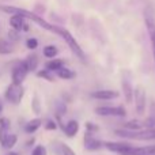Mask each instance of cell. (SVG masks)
Masks as SVG:
<instances>
[{"mask_svg":"<svg viewBox=\"0 0 155 155\" xmlns=\"http://www.w3.org/2000/svg\"><path fill=\"white\" fill-rule=\"evenodd\" d=\"M104 147V142L98 140L97 137L93 136V134H88L86 132L84 134V148L88 151H97L99 148Z\"/></svg>","mask_w":155,"mask_h":155,"instance_id":"obj_9","label":"cell"},{"mask_svg":"<svg viewBox=\"0 0 155 155\" xmlns=\"http://www.w3.org/2000/svg\"><path fill=\"white\" fill-rule=\"evenodd\" d=\"M123 91H124V97H125L127 102L131 104L132 99H134V88H132V84H131V80H129L128 76H124L123 78Z\"/></svg>","mask_w":155,"mask_h":155,"instance_id":"obj_13","label":"cell"},{"mask_svg":"<svg viewBox=\"0 0 155 155\" xmlns=\"http://www.w3.org/2000/svg\"><path fill=\"white\" fill-rule=\"evenodd\" d=\"M135 97V106H136V112L139 116L144 114L146 112V91L143 87H136V90L134 91Z\"/></svg>","mask_w":155,"mask_h":155,"instance_id":"obj_7","label":"cell"},{"mask_svg":"<svg viewBox=\"0 0 155 155\" xmlns=\"http://www.w3.org/2000/svg\"><path fill=\"white\" fill-rule=\"evenodd\" d=\"M31 109L35 114H40L41 113V104H40V99H38L37 95H34L33 98V102H31Z\"/></svg>","mask_w":155,"mask_h":155,"instance_id":"obj_25","label":"cell"},{"mask_svg":"<svg viewBox=\"0 0 155 155\" xmlns=\"http://www.w3.org/2000/svg\"><path fill=\"white\" fill-rule=\"evenodd\" d=\"M26 46L29 49H31V51H34V49L38 46V40L37 38H29V40L26 41Z\"/></svg>","mask_w":155,"mask_h":155,"instance_id":"obj_29","label":"cell"},{"mask_svg":"<svg viewBox=\"0 0 155 155\" xmlns=\"http://www.w3.org/2000/svg\"><path fill=\"white\" fill-rule=\"evenodd\" d=\"M37 76L38 78H44V79H46V80H49V82H53L54 80V78L49 74V71L48 70H42V71H38L37 72Z\"/></svg>","mask_w":155,"mask_h":155,"instance_id":"obj_27","label":"cell"},{"mask_svg":"<svg viewBox=\"0 0 155 155\" xmlns=\"http://www.w3.org/2000/svg\"><path fill=\"white\" fill-rule=\"evenodd\" d=\"M25 63H26L27 68H29V72L30 71H35V68H37V65H38V57L35 56L34 53H31L26 57Z\"/></svg>","mask_w":155,"mask_h":155,"instance_id":"obj_20","label":"cell"},{"mask_svg":"<svg viewBox=\"0 0 155 155\" xmlns=\"http://www.w3.org/2000/svg\"><path fill=\"white\" fill-rule=\"evenodd\" d=\"M7 155H19V154H16V153H10V154H7Z\"/></svg>","mask_w":155,"mask_h":155,"instance_id":"obj_34","label":"cell"},{"mask_svg":"<svg viewBox=\"0 0 155 155\" xmlns=\"http://www.w3.org/2000/svg\"><path fill=\"white\" fill-rule=\"evenodd\" d=\"M60 153H61V155H75L72 148L70 146L64 144V143H60Z\"/></svg>","mask_w":155,"mask_h":155,"instance_id":"obj_26","label":"cell"},{"mask_svg":"<svg viewBox=\"0 0 155 155\" xmlns=\"http://www.w3.org/2000/svg\"><path fill=\"white\" fill-rule=\"evenodd\" d=\"M4 95L8 102H11V104H14V105H18V104H21L22 98H23V95H25V88L22 84L21 86L10 84L7 87V90H5Z\"/></svg>","mask_w":155,"mask_h":155,"instance_id":"obj_4","label":"cell"},{"mask_svg":"<svg viewBox=\"0 0 155 155\" xmlns=\"http://www.w3.org/2000/svg\"><path fill=\"white\" fill-rule=\"evenodd\" d=\"M41 124H42L41 118H33V120H30L29 123L25 125V132H26V134H34L41 127Z\"/></svg>","mask_w":155,"mask_h":155,"instance_id":"obj_16","label":"cell"},{"mask_svg":"<svg viewBox=\"0 0 155 155\" xmlns=\"http://www.w3.org/2000/svg\"><path fill=\"white\" fill-rule=\"evenodd\" d=\"M15 46L14 44H11L10 41L7 40H0V54H8V53H12Z\"/></svg>","mask_w":155,"mask_h":155,"instance_id":"obj_17","label":"cell"},{"mask_svg":"<svg viewBox=\"0 0 155 155\" xmlns=\"http://www.w3.org/2000/svg\"><path fill=\"white\" fill-rule=\"evenodd\" d=\"M23 25H25V18H23V16L16 15V14L11 16V19H10V26L12 27L14 30H16V31H21L22 27H23Z\"/></svg>","mask_w":155,"mask_h":155,"instance_id":"obj_15","label":"cell"},{"mask_svg":"<svg viewBox=\"0 0 155 155\" xmlns=\"http://www.w3.org/2000/svg\"><path fill=\"white\" fill-rule=\"evenodd\" d=\"M33 143H34V139L29 140V142H27V143H26V146H27V147H30V146H31V144H33Z\"/></svg>","mask_w":155,"mask_h":155,"instance_id":"obj_32","label":"cell"},{"mask_svg":"<svg viewBox=\"0 0 155 155\" xmlns=\"http://www.w3.org/2000/svg\"><path fill=\"white\" fill-rule=\"evenodd\" d=\"M56 128H57V124L53 120H48L45 123V129H48V131H54Z\"/></svg>","mask_w":155,"mask_h":155,"instance_id":"obj_31","label":"cell"},{"mask_svg":"<svg viewBox=\"0 0 155 155\" xmlns=\"http://www.w3.org/2000/svg\"><path fill=\"white\" fill-rule=\"evenodd\" d=\"M16 140H18V137H16V135H8L7 136V139H5V142L3 143V147L4 148H7V150H11V148L14 147V146L16 144Z\"/></svg>","mask_w":155,"mask_h":155,"instance_id":"obj_23","label":"cell"},{"mask_svg":"<svg viewBox=\"0 0 155 155\" xmlns=\"http://www.w3.org/2000/svg\"><path fill=\"white\" fill-rule=\"evenodd\" d=\"M64 67V61L63 60H59V59H54V60H51V61L46 63V70L48 71H59Z\"/></svg>","mask_w":155,"mask_h":155,"instance_id":"obj_19","label":"cell"},{"mask_svg":"<svg viewBox=\"0 0 155 155\" xmlns=\"http://www.w3.org/2000/svg\"><path fill=\"white\" fill-rule=\"evenodd\" d=\"M57 53H59V49L54 45H48L44 48V56L48 59H53L54 56H57Z\"/></svg>","mask_w":155,"mask_h":155,"instance_id":"obj_22","label":"cell"},{"mask_svg":"<svg viewBox=\"0 0 155 155\" xmlns=\"http://www.w3.org/2000/svg\"><path fill=\"white\" fill-rule=\"evenodd\" d=\"M56 34H59L60 37L63 38V40L67 42V45L71 48V51L74 52V53L76 54L79 59H82L83 61H86V56H84V53H83V51H82V48L79 46V44L76 42V40L74 38V35L71 34L68 30H65V29H63V27H57V31H56Z\"/></svg>","mask_w":155,"mask_h":155,"instance_id":"obj_3","label":"cell"},{"mask_svg":"<svg viewBox=\"0 0 155 155\" xmlns=\"http://www.w3.org/2000/svg\"><path fill=\"white\" fill-rule=\"evenodd\" d=\"M121 155H155V144L146 146V147H134L132 146Z\"/></svg>","mask_w":155,"mask_h":155,"instance_id":"obj_10","label":"cell"},{"mask_svg":"<svg viewBox=\"0 0 155 155\" xmlns=\"http://www.w3.org/2000/svg\"><path fill=\"white\" fill-rule=\"evenodd\" d=\"M10 127H11V123L8 118L5 117H2L0 118V144L5 142L7 136L10 135Z\"/></svg>","mask_w":155,"mask_h":155,"instance_id":"obj_12","label":"cell"},{"mask_svg":"<svg viewBox=\"0 0 155 155\" xmlns=\"http://www.w3.org/2000/svg\"><path fill=\"white\" fill-rule=\"evenodd\" d=\"M57 76L61 78V79H72V78H75V76H76V74L72 70H70V68L63 67L61 70L57 71Z\"/></svg>","mask_w":155,"mask_h":155,"instance_id":"obj_21","label":"cell"},{"mask_svg":"<svg viewBox=\"0 0 155 155\" xmlns=\"http://www.w3.org/2000/svg\"><path fill=\"white\" fill-rule=\"evenodd\" d=\"M0 10L4 11V12H11V14H14V15H15V14L16 15H21V16H23L25 19H30L31 22L37 23L40 27H42V29H45V30H49V31H53V33L57 31V26H53V25L48 23L45 19H42L40 15L31 12V11H27V10L18 8V7H10V5H0Z\"/></svg>","mask_w":155,"mask_h":155,"instance_id":"obj_1","label":"cell"},{"mask_svg":"<svg viewBox=\"0 0 155 155\" xmlns=\"http://www.w3.org/2000/svg\"><path fill=\"white\" fill-rule=\"evenodd\" d=\"M142 128H144L143 127V121H139V120H131L124 124V129H127V131H140Z\"/></svg>","mask_w":155,"mask_h":155,"instance_id":"obj_18","label":"cell"},{"mask_svg":"<svg viewBox=\"0 0 155 155\" xmlns=\"http://www.w3.org/2000/svg\"><path fill=\"white\" fill-rule=\"evenodd\" d=\"M27 74H29V68H27L26 63L19 61L15 64V67L12 68V74H11V78H12V84H18L21 86L23 83V80L26 79Z\"/></svg>","mask_w":155,"mask_h":155,"instance_id":"obj_5","label":"cell"},{"mask_svg":"<svg viewBox=\"0 0 155 155\" xmlns=\"http://www.w3.org/2000/svg\"><path fill=\"white\" fill-rule=\"evenodd\" d=\"M120 97V93L116 90H98L91 93V98L95 99H114Z\"/></svg>","mask_w":155,"mask_h":155,"instance_id":"obj_11","label":"cell"},{"mask_svg":"<svg viewBox=\"0 0 155 155\" xmlns=\"http://www.w3.org/2000/svg\"><path fill=\"white\" fill-rule=\"evenodd\" d=\"M63 131L68 137H75L76 134L79 132V123L76 120H70L63 127Z\"/></svg>","mask_w":155,"mask_h":155,"instance_id":"obj_14","label":"cell"},{"mask_svg":"<svg viewBox=\"0 0 155 155\" xmlns=\"http://www.w3.org/2000/svg\"><path fill=\"white\" fill-rule=\"evenodd\" d=\"M31 155H48V151H46V148L44 147V146H37V147L33 150Z\"/></svg>","mask_w":155,"mask_h":155,"instance_id":"obj_28","label":"cell"},{"mask_svg":"<svg viewBox=\"0 0 155 155\" xmlns=\"http://www.w3.org/2000/svg\"><path fill=\"white\" fill-rule=\"evenodd\" d=\"M2 110H3V104H2V101H0V113H2Z\"/></svg>","mask_w":155,"mask_h":155,"instance_id":"obj_33","label":"cell"},{"mask_svg":"<svg viewBox=\"0 0 155 155\" xmlns=\"http://www.w3.org/2000/svg\"><path fill=\"white\" fill-rule=\"evenodd\" d=\"M117 136L131 140H154L155 129H140V131H127V129H116Z\"/></svg>","mask_w":155,"mask_h":155,"instance_id":"obj_2","label":"cell"},{"mask_svg":"<svg viewBox=\"0 0 155 155\" xmlns=\"http://www.w3.org/2000/svg\"><path fill=\"white\" fill-rule=\"evenodd\" d=\"M104 147L107 148L109 151H112V153H117V154L121 155L124 151L131 148L132 144L131 143H127V142H105Z\"/></svg>","mask_w":155,"mask_h":155,"instance_id":"obj_8","label":"cell"},{"mask_svg":"<svg viewBox=\"0 0 155 155\" xmlns=\"http://www.w3.org/2000/svg\"><path fill=\"white\" fill-rule=\"evenodd\" d=\"M86 129L87 131L86 132H88V134H94V132H98L99 131V128H98V125H95V124H93V123H86Z\"/></svg>","mask_w":155,"mask_h":155,"instance_id":"obj_30","label":"cell"},{"mask_svg":"<svg viewBox=\"0 0 155 155\" xmlns=\"http://www.w3.org/2000/svg\"><path fill=\"white\" fill-rule=\"evenodd\" d=\"M148 30H150L151 44H153V52H154V60H155V25L151 19H148Z\"/></svg>","mask_w":155,"mask_h":155,"instance_id":"obj_24","label":"cell"},{"mask_svg":"<svg viewBox=\"0 0 155 155\" xmlns=\"http://www.w3.org/2000/svg\"><path fill=\"white\" fill-rule=\"evenodd\" d=\"M95 113L98 116H114V117H125L127 110L123 106H98L95 109Z\"/></svg>","mask_w":155,"mask_h":155,"instance_id":"obj_6","label":"cell"}]
</instances>
